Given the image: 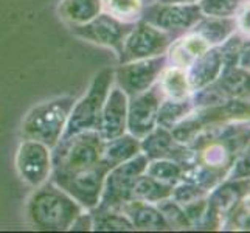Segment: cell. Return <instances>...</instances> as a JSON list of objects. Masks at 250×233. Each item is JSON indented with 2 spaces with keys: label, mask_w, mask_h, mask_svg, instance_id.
I'll use <instances>...</instances> for the list:
<instances>
[{
  "label": "cell",
  "mask_w": 250,
  "mask_h": 233,
  "mask_svg": "<svg viewBox=\"0 0 250 233\" xmlns=\"http://www.w3.org/2000/svg\"><path fill=\"white\" fill-rule=\"evenodd\" d=\"M104 142L98 131H83L59 140L51 155L53 184L97 168L103 162Z\"/></svg>",
  "instance_id": "6da1fadb"
},
{
  "label": "cell",
  "mask_w": 250,
  "mask_h": 233,
  "mask_svg": "<svg viewBox=\"0 0 250 233\" xmlns=\"http://www.w3.org/2000/svg\"><path fill=\"white\" fill-rule=\"evenodd\" d=\"M83 213V205L53 184L39 188L28 201V218L41 230H67Z\"/></svg>",
  "instance_id": "7a4b0ae2"
},
{
  "label": "cell",
  "mask_w": 250,
  "mask_h": 233,
  "mask_svg": "<svg viewBox=\"0 0 250 233\" xmlns=\"http://www.w3.org/2000/svg\"><path fill=\"white\" fill-rule=\"evenodd\" d=\"M73 105L75 98L61 97L31 109L22 123L23 140H34L48 148H55L61 140Z\"/></svg>",
  "instance_id": "3957f363"
},
{
  "label": "cell",
  "mask_w": 250,
  "mask_h": 233,
  "mask_svg": "<svg viewBox=\"0 0 250 233\" xmlns=\"http://www.w3.org/2000/svg\"><path fill=\"white\" fill-rule=\"evenodd\" d=\"M112 81H114V70L112 68H104L95 76L87 95L81 101H75L61 139H67V137L83 131H98L101 122V110L104 106Z\"/></svg>",
  "instance_id": "277c9868"
},
{
  "label": "cell",
  "mask_w": 250,
  "mask_h": 233,
  "mask_svg": "<svg viewBox=\"0 0 250 233\" xmlns=\"http://www.w3.org/2000/svg\"><path fill=\"white\" fill-rule=\"evenodd\" d=\"M148 157L145 154H137L126 162L115 165L104 177V188L101 191V197L95 209L100 210H114L120 212V209L129 201H132V187L135 179L143 174Z\"/></svg>",
  "instance_id": "5b68a950"
},
{
  "label": "cell",
  "mask_w": 250,
  "mask_h": 233,
  "mask_svg": "<svg viewBox=\"0 0 250 233\" xmlns=\"http://www.w3.org/2000/svg\"><path fill=\"white\" fill-rule=\"evenodd\" d=\"M176 34L156 28L148 22H139L134 25L132 31L127 34L120 53V63L139 61L145 58L163 55L168 47L174 42Z\"/></svg>",
  "instance_id": "8992f818"
},
{
  "label": "cell",
  "mask_w": 250,
  "mask_h": 233,
  "mask_svg": "<svg viewBox=\"0 0 250 233\" xmlns=\"http://www.w3.org/2000/svg\"><path fill=\"white\" fill-rule=\"evenodd\" d=\"M204 17L197 3H154L142 13V21L172 34L185 33Z\"/></svg>",
  "instance_id": "52a82bcc"
},
{
  "label": "cell",
  "mask_w": 250,
  "mask_h": 233,
  "mask_svg": "<svg viewBox=\"0 0 250 233\" xmlns=\"http://www.w3.org/2000/svg\"><path fill=\"white\" fill-rule=\"evenodd\" d=\"M134 25L135 23L115 19L114 16H110L107 13L104 14L100 13L97 17H93L89 22L81 25H72V30L75 34H78V36L90 42H95V44L114 48L117 51V55L120 56L125 39L132 31Z\"/></svg>",
  "instance_id": "ba28073f"
},
{
  "label": "cell",
  "mask_w": 250,
  "mask_h": 233,
  "mask_svg": "<svg viewBox=\"0 0 250 233\" xmlns=\"http://www.w3.org/2000/svg\"><path fill=\"white\" fill-rule=\"evenodd\" d=\"M165 65L167 58L162 55L122 64L117 68V81L120 89L129 97H135L148 90L156 83Z\"/></svg>",
  "instance_id": "9c48e42d"
},
{
  "label": "cell",
  "mask_w": 250,
  "mask_h": 233,
  "mask_svg": "<svg viewBox=\"0 0 250 233\" xmlns=\"http://www.w3.org/2000/svg\"><path fill=\"white\" fill-rule=\"evenodd\" d=\"M162 89L160 84L145 90L139 95L132 97V101L127 106V120L126 127L129 129L131 135L142 139L146 134H149L156 127L157 110L162 101Z\"/></svg>",
  "instance_id": "30bf717a"
},
{
  "label": "cell",
  "mask_w": 250,
  "mask_h": 233,
  "mask_svg": "<svg viewBox=\"0 0 250 233\" xmlns=\"http://www.w3.org/2000/svg\"><path fill=\"white\" fill-rule=\"evenodd\" d=\"M249 193V177L231 179L230 182L221 185L214 190L207 201V212L202 224L207 229L219 227L222 219L229 216V213L244 199Z\"/></svg>",
  "instance_id": "8fae6325"
},
{
  "label": "cell",
  "mask_w": 250,
  "mask_h": 233,
  "mask_svg": "<svg viewBox=\"0 0 250 233\" xmlns=\"http://www.w3.org/2000/svg\"><path fill=\"white\" fill-rule=\"evenodd\" d=\"M16 167L23 182L33 187L44 184L51 171L48 146L34 140H23L17 151Z\"/></svg>",
  "instance_id": "7c38bea8"
},
{
  "label": "cell",
  "mask_w": 250,
  "mask_h": 233,
  "mask_svg": "<svg viewBox=\"0 0 250 233\" xmlns=\"http://www.w3.org/2000/svg\"><path fill=\"white\" fill-rule=\"evenodd\" d=\"M127 120V95L115 87L109 90L104 106L101 110V122L98 132L103 140H114L117 137L123 135L126 131Z\"/></svg>",
  "instance_id": "4fadbf2b"
},
{
  "label": "cell",
  "mask_w": 250,
  "mask_h": 233,
  "mask_svg": "<svg viewBox=\"0 0 250 233\" xmlns=\"http://www.w3.org/2000/svg\"><path fill=\"white\" fill-rule=\"evenodd\" d=\"M222 72V53L219 47L208 48L207 51L196 59V61L188 65L187 80L189 90L196 92L205 85H208L214 80H218Z\"/></svg>",
  "instance_id": "5bb4252c"
},
{
  "label": "cell",
  "mask_w": 250,
  "mask_h": 233,
  "mask_svg": "<svg viewBox=\"0 0 250 233\" xmlns=\"http://www.w3.org/2000/svg\"><path fill=\"white\" fill-rule=\"evenodd\" d=\"M169 48V61L172 67L187 68L191 65L204 51L210 48V44L199 34L191 31L187 36L177 39L168 47Z\"/></svg>",
  "instance_id": "9a60e30c"
},
{
  "label": "cell",
  "mask_w": 250,
  "mask_h": 233,
  "mask_svg": "<svg viewBox=\"0 0 250 233\" xmlns=\"http://www.w3.org/2000/svg\"><path fill=\"white\" fill-rule=\"evenodd\" d=\"M120 213H123L125 216L129 218L134 229H140V230H168L169 229L165 218L162 216V213L157 209L149 207L148 204L142 201L126 202L122 209H120Z\"/></svg>",
  "instance_id": "2e32d148"
},
{
  "label": "cell",
  "mask_w": 250,
  "mask_h": 233,
  "mask_svg": "<svg viewBox=\"0 0 250 233\" xmlns=\"http://www.w3.org/2000/svg\"><path fill=\"white\" fill-rule=\"evenodd\" d=\"M236 22L231 17H210L204 16L201 21H197L191 28V31L197 33L204 38L210 45L221 44L227 38L235 33Z\"/></svg>",
  "instance_id": "e0dca14e"
},
{
  "label": "cell",
  "mask_w": 250,
  "mask_h": 233,
  "mask_svg": "<svg viewBox=\"0 0 250 233\" xmlns=\"http://www.w3.org/2000/svg\"><path fill=\"white\" fill-rule=\"evenodd\" d=\"M101 13V0H61L59 14L70 25H81Z\"/></svg>",
  "instance_id": "ac0fdd59"
},
{
  "label": "cell",
  "mask_w": 250,
  "mask_h": 233,
  "mask_svg": "<svg viewBox=\"0 0 250 233\" xmlns=\"http://www.w3.org/2000/svg\"><path fill=\"white\" fill-rule=\"evenodd\" d=\"M140 152V142L134 135H120L114 140L104 142L103 149V160L107 162L110 168L122 162H126Z\"/></svg>",
  "instance_id": "d6986e66"
},
{
  "label": "cell",
  "mask_w": 250,
  "mask_h": 233,
  "mask_svg": "<svg viewBox=\"0 0 250 233\" xmlns=\"http://www.w3.org/2000/svg\"><path fill=\"white\" fill-rule=\"evenodd\" d=\"M171 193H172V185L162 184L148 174L146 176L140 174L135 179L132 187V201L159 202L160 199L171 197Z\"/></svg>",
  "instance_id": "ffe728a7"
},
{
  "label": "cell",
  "mask_w": 250,
  "mask_h": 233,
  "mask_svg": "<svg viewBox=\"0 0 250 233\" xmlns=\"http://www.w3.org/2000/svg\"><path fill=\"white\" fill-rule=\"evenodd\" d=\"M163 75L160 80V89L163 95H167L169 100H185L189 95V85L187 80V73L184 68L179 67H169L163 68Z\"/></svg>",
  "instance_id": "44dd1931"
},
{
  "label": "cell",
  "mask_w": 250,
  "mask_h": 233,
  "mask_svg": "<svg viewBox=\"0 0 250 233\" xmlns=\"http://www.w3.org/2000/svg\"><path fill=\"white\" fill-rule=\"evenodd\" d=\"M193 110V103L189 98L185 100H167L159 106L156 125L171 129L177 125L184 117Z\"/></svg>",
  "instance_id": "7402d4cb"
},
{
  "label": "cell",
  "mask_w": 250,
  "mask_h": 233,
  "mask_svg": "<svg viewBox=\"0 0 250 233\" xmlns=\"http://www.w3.org/2000/svg\"><path fill=\"white\" fill-rule=\"evenodd\" d=\"M92 227L95 230H134L132 222L123 213L114 210L90 209Z\"/></svg>",
  "instance_id": "603a6c76"
},
{
  "label": "cell",
  "mask_w": 250,
  "mask_h": 233,
  "mask_svg": "<svg viewBox=\"0 0 250 233\" xmlns=\"http://www.w3.org/2000/svg\"><path fill=\"white\" fill-rule=\"evenodd\" d=\"M145 172L152 179L159 180L162 184H168V185H177L180 182V176H182V167L179 165L174 160H168V159H156L148 162L146 165Z\"/></svg>",
  "instance_id": "cb8c5ba5"
},
{
  "label": "cell",
  "mask_w": 250,
  "mask_h": 233,
  "mask_svg": "<svg viewBox=\"0 0 250 233\" xmlns=\"http://www.w3.org/2000/svg\"><path fill=\"white\" fill-rule=\"evenodd\" d=\"M143 0H101V10L123 22H131L142 16Z\"/></svg>",
  "instance_id": "d4e9b609"
},
{
  "label": "cell",
  "mask_w": 250,
  "mask_h": 233,
  "mask_svg": "<svg viewBox=\"0 0 250 233\" xmlns=\"http://www.w3.org/2000/svg\"><path fill=\"white\" fill-rule=\"evenodd\" d=\"M157 210L162 213V216L165 218L169 229H188V227H191V222L188 221L182 205L177 204L174 199L169 201L168 197L160 199L157 202Z\"/></svg>",
  "instance_id": "484cf974"
},
{
  "label": "cell",
  "mask_w": 250,
  "mask_h": 233,
  "mask_svg": "<svg viewBox=\"0 0 250 233\" xmlns=\"http://www.w3.org/2000/svg\"><path fill=\"white\" fill-rule=\"evenodd\" d=\"M243 0H199V8L204 16L210 17H231L238 10Z\"/></svg>",
  "instance_id": "4316f807"
},
{
  "label": "cell",
  "mask_w": 250,
  "mask_h": 233,
  "mask_svg": "<svg viewBox=\"0 0 250 233\" xmlns=\"http://www.w3.org/2000/svg\"><path fill=\"white\" fill-rule=\"evenodd\" d=\"M236 162V160H235ZM235 165V163H233ZM231 179H243V177H249V155H243L235 165V169L231 172Z\"/></svg>",
  "instance_id": "83f0119b"
},
{
  "label": "cell",
  "mask_w": 250,
  "mask_h": 233,
  "mask_svg": "<svg viewBox=\"0 0 250 233\" xmlns=\"http://www.w3.org/2000/svg\"><path fill=\"white\" fill-rule=\"evenodd\" d=\"M90 227H92L90 214H83V213L73 221V224L70 226V229H73V230H89Z\"/></svg>",
  "instance_id": "f1b7e54d"
},
{
  "label": "cell",
  "mask_w": 250,
  "mask_h": 233,
  "mask_svg": "<svg viewBox=\"0 0 250 233\" xmlns=\"http://www.w3.org/2000/svg\"><path fill=\"white\" fill-rule=\"evenodd\" d=\"M160 3H196L199 0H159Z\"/></svg>",
  "instance_id": "f546056e"
}]
</instances>
